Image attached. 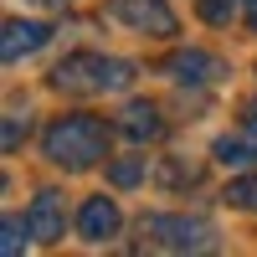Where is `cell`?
I'll return each instance as SVG.
<instances>
[{
    "label": "cell",
    "instance_id": "obj_1",
    "mask_svg": "<svg viewBox=\"0 0 257 257\" xmlns=\"http://www.w3.org/2000/svg\"><path fill=\"white\" fill-rule=\"evenodd\" d=\"M41 149L47 160L62 170H93L108 155V123L93 118V113H62L47 134H41Z\"/></svg>",
    "mask_w": 257,
    "mask_h": 257
},
{
    "label": "cell",
    "instance_id": "obj_2",
    "mask_svg": "<svg viewBox=\"0 0 257 257\" xmlns=\"http://www.w3.org/2000/svg\"><path fill=\"white\" fill-rule=\"evenodd\" d=\"M134 62L123 57H103V52H72L57 62L52 72V88L57 93H77V98H93V93H123L134 82Z\"/></svg>",
    "mask_w": 257,
    "mask_h": 257
},
{
    "label": "cell",
    "instance_id": "obj_3",
    "mask_svg": "<svg viewBox=\"0 0 257 257\" xmlns=\"http://www.w3.org/2000/svg\"><path fill=\"white\" fill-rule=\"evenodd\" d=\"M139 231L165 252H211L216 247V231L201 216H165V211H155V216L139 221Z\"/></svg>",
    "mask_w": 257,
    "mask_h": 257
},
{
    "label": "cell",
    "instance_id": "obj_4",
    "mask_svg": "<svg viewBox=\"0 0 257 257\" xmlns=\"http://www.w3.org/2000/svg\"><path fill=\"white\" fill-rule=\"evenodd\" d=\"M108 21H118L123 31H139V36H175V11L165 0H108Z\"/></svg>",
    "mask_w": 257,
    "mask_h": 257
},
{
    "label": "cell",
    "instance_id": "obj_5",
    "mask_svg": "<svg viewBox=\"0 0 257 257\" xmlns=\"http://www.w3.org/2000/svg\"><path fill=\"white\" fill-rule=\"evenodd\" d=\"M113 231H118V206H113V196H88V201L77 206V237H82V242L98 247V242H108Z\"/></svg>",
    "mask_w": 257,
    "mask_h": 257
},
{
    "label": "cell",
    "instance_id": "obj_6",
    "mask_svg": "<svg viewBox=\"0 0 257 257\" xmlns=\"http://www.w3.org/2000/svg\"><path fill=\"white\" fill-rule=\"evenodd\" d=\"M26 221H31V237H36V242H57L62 231H67V206H62L57 190H36Z\"/></svg>",
    "mask_w": 257,
    "mask_h": 257
},
{
    "label": "cell",
    "instance_id": "obj_7",
    "mask_svg": "<svg viewBox=\"0 0 257 257\" xmlns=\"http://www.w3.org/2000/svg\"><path fill=\"white\" fill-rule=\"evenodd\" d=\"M165 72L175 77V82H196V88H211V82H221V57H211V52H175L165 62Z\"/></svg>",
    "mask_w": 257,
    "mask_h": 257
},
{
    "label": "cell",
    "instance_id": "obj_8",
    "mask_svg": "<svg viewBox=\"0 0 257 257\" xmlns=\"http://www.w3.org/2000/svg\"><path fill=\"white\" fill-rule=\"evenodd\" d=\"M47 41H52V26H41V21H6V36H0V57H6V62H21V57L41 52Z\"/></svg>",
    "mask_w": 257,
    "mask_h": 257
},
{
    "label": "cell",
    "instance_id": "obj_9",
    "mask_svg": "<svg viewBox=\"0 0 257 257\" xmlns=\"http://www.w3.org/2000/svg\"><path fill=\"white\" fill-rule=\"evenodd\" d=\"M118 134L134 139V144H155L165 134V118H160L155 103H128V108L118 113Z\"/></svg>",
    "mask_w": 257,
    "mask_h": 257
},
{
    "label": "cell",
    "instance_id": "obj_10",
    "mask_svg": "<svg viewBox=\"0 0 257 257\" xmlns=\"http://www.w3.org/2000/svg\"><path fill=\"white\" fill-rule=\"evenodd\" d=\"M216 160L226 165V170H252L257 165V144H247V139H216Z\"/></svg>",
    "mask_w": 257,
    "mask_h": 257
},
{
    "label": "cell",
    "instance_id": "obj_11",
    "mask_svg": "<svg viewBox=\"0 0 257 257\" xmlns=\"http://www.w3.org/2000/svg\"><path fill=\"white\" fill-rule=\"evenodd\" d=\"M196 11L206 26H231V16L247 11V0H196Z\"/></svg>",
    "mask_w": 257,
    "mask_h": 257
},
{
    "label": "cell",
    "instance_id": "obj_12",
    "mask_svg": "<svg viewBox=\"0 0 257 257\" xmlns=\"http://www.w3.org/2000/svg\"><path fill=\"white\" fill-rule=\"evenodd\" d=\"M155 180H160L165 190H175V185H196V180H201V165H180V160H165V165L155 170Z\"/></svg>",
    "mask_w": 257,
    "mask_h": 257
},
{
    "label": "cell",
    "instance_id": "obj_13",
    "mask_svg": "<svg viewBox=\"0 0 257 257\" xmlns=\"http://www.w3.org/2000/svg\"><path fill=\"white\" fill-rule=\"evenodd\" d=\"M26 237H31V221L6 216V226H0V252H6V257H21V252H26Z\"/></svg>",
    "mask_w": 257,
    "mask_h": 257
},
{
    "label": "cell",
    "instance_id": "obj_14",
    "mask_svg": "<svg viewBox=\"0 0 257 257\" xmlns=\"http://www.w3.org/2000/svg\"><path fill=\"white\" fill-rule=\"evenodd\" d=\"M226 201H231V206H242V211H257V170L226 185Z\"/></svg>",
    "mask_w": 257,
    "mask_h": 257
},
{
    "label": "cell",
    "instance_id": "obj_15",
    "mask_svg": "<svg viewBox=\"0 0 257 257\" xmlns=\"http://www.w3.org/2000/svg\"><path fill=\"white\" fill-rule=\"evenodd\" d=\"M108 180H113L118 190H128V185L144 180V165H139V160H113V165H108Z\"/></svg>",
    "mask_w": 257,
    "mask_h": 257
},
{
    "label": "cell",
    "instance_id": "obj_16",
    "mask_svg": "<svg viewBox=\"0 0 257 257\" xmlns=\"http://www.w3.org/2000/svg\"><path fill=\"white\" fill-rule=\"evenodd\" d=\"M26 128H31V123H21V113H11V118H6V155H16V149H21Z\"/></svg>",
    "mask_w": 257,
    "mask_h": 257
},
{
    "label": "cell",
    "instance_id": "obj_17",
    "mask_svg": "<svg viewBox=\"0 0 257 257\" xmlns=\"http://www.w3.org/2000/svg\"><path fill=\"white\" fill-rule=\"evenodd\" d=\"M31 6H47V11H67L72 0H31Z\"/></svg>",
    "mask_w": 257,
    "mask_h": 257
},
{
    "label": "cell",
    "instance_id": "obj_18",
    "mask_svg": "<svg viewBox=\"0 0 257 257\" xmlns=\"http://www.w3.org/2000/svg\"><path fill=\"white\" fill-rule=\"evenodd\" d=\"M247 26L257 31V0H247Z\"/></svg>",
    "mask_w": 257,
    "mask_h": 257
},
{
    "label": "cell",
    "instance_id": "obj_19",
    "mask_svg": "<svg viewBox=\"0 0 257 257\" xmlns=\"http://www.w3.org/2000/svg\"><path fill=\"white\" fill-rule=\"evenodd\" d=\"M247 128H257V103H247Z\"/></svg>",
    "mask_w": 257,
    "mask_h": 257
}]
</instances>
